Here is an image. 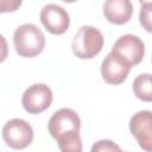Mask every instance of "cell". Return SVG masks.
<instances>
[{"label": "cell", "mask_w": 152, "mask_h": 152, "mask_svg": "<svg viewBox=\"0 0 152 152\" xmlns=\"http://www.w3.org/2000/svg\"><path fill=\"white\" fill-rule=\"evenodd\" d=\"M13 45L19 56L33 58L44 50L45 36L38 26L26 23L15 28L13 33Z\"/></svg>", "instance_id": "1"}, {"label": "cell", "mask_w": 152, "mask_h": 152, "mask_svg": "<svg viewBox=\"0 0 152 152\" xmlns=\"http://www.w3.org/2000/svg\"><path fill=\"white\" fill-rule=\"evenodd\" d=\"M103 44L104 38L101 31L91 25H84L76 32L71 48L80 59H90L101 52Z\"/></svg>", "instance_id": "2"}, {"label": "cell", "mask_w": 152, "mask_h": 152, "mask_svg": "<svg viewBox=\"0 0 152 152\" xmlns=\"http://www.w3.org/2000/svg\"><path fill=\"white\" fill-rule=\"evenodd\" d=\"M112 52L119 56L129 68H132L144 59L145 44L138 36L127 33L116 39L112 48Z\"/></svg>", "instance_id": "3"}, {"label": "cell", "mask_w": 152, "mask_h": 152, "mask_svg": "<svg viewBox=\"0 0 152 152\" xmlns=\"http://www.w3.org/2000/svg\"><path fill=\"white\" fill-rule=\"evenodd\" d=\"M2 138L11 148L24 150L30 146L33 140V129L31 125L23 119H11L2 127Z\"/></svg>", "instance_id": "4"}, {"label": "cell", "mask_w": 152, "mask_h": 152, "mask_svg": "<svg viewBox=\"0 0 152 152\" xmlns=\"http://www.w3.org/2000/svg\"><path fill=\"white\" fill-rule=\"evenodd\" d=\"M52 99L53 95L49 86L44 83H34L24 91L21 104L27 113L39 114L51 106Z\"/></svg>", "instance_id": "5"}, {"label": "cell", "mask_w": 152, "mask_h": 152, "mask_svg": "<svg viewBox=\"0 0 152 152\" xmlns=\"http://www.w3.org/2000/svg\"><path fill=\"white\" fill-rule=\"evenodd\" d=\"M80 128L81 119L78 114L70 108H61L56 110L48 122L49 133L55 140L66 133L80 132Z\"/></svg>", "instance_id": "6"}, {"label": "cell", "mask_w": 152, "mask_h": 152, "mask_svg": "<svg viewBox=\"0 0 152 152\" xmlns=\"http://www.w3.org/2000/svg\"><path fill=\"white\" fill-rule=\"evenodd\" d=\"M129 131L145 152L152 151V112L139 110L129 119Z\"/></svg>", "instance_id": "7"}, {"label": "cell", "mask_w": 152, "mask_h": 152, "mask_svg": "<svg viewBox=\"0 0 152 152\" xmlns=\"http://www.w3.org/2000/svg\"><path fill=\"white\" fill-rule=\"evenodd\" d=\"M39 18L46 31L52 34H63L70 25L68 11L56 4L45 5L40 11Z\"/></svg>", "instance_id": "8"}, {"label": "cell", "mask_w": 152, "mask_h": 152, "mask_svg": "<svg viewBox=\"0 0 152 152\" xmlns=\"http://www.w3.org/2000/svg\"><path fill=\"white\" fill-rule=\"evenodd\" d=\"M131 68L112 51L104 57L101 63V76L108 84H121L128 76Z\"/></svg>", "instance_id": "9"}, {"label": "cell", "mask_w": 152, "mask_h": 152, "mask_svg": "<svg viewBox=\"0 0 152 152\" xmlns=\"http://www.w3.org/2000/svg\"><path fill=\"white\" fill-rule=\"evenodd\" d=\"M133 14V5L129 0H107L103 4L104 18L114 25H124Z\"/></svg>", "instance_id": "10"}, {"label": "cell", "mask_w": 152, "mask_h": 152, "mask_svg": "<svg viewBox=\"0 0 152 152\" xmlns=\"http://www.w3.org/2000/svg\"><path fill=\"white\" fill-rule=\"evenodd\" d=\"M133 91L134 95L145 102L152 101V84H151V74H140L133 81Z\"/></svg>", "instance_id": "11"}, {"label": "cell", "mask_w": 152, "mask_h": 152, "mask_svg": "<svg viewBox=\"0 0 152 152\" xmlns=\"http://www.w3.org/2000/svg\"><path fill=\"white\" fill-rule=\"evenodd\" d=\"M58 147L61 152H82V139L80 137V132H70L62 137H59L57 140Z\"/></svg>", "instance_id": "12"}, {"label": "cell", "mask_w": 152, "mask_h": 152, "mask_svg": "<svg viewBox=\"0 0 152 152\" xmlns=\"http://www.w3.org/2000/svg\"><path fill=\"white\" fill-rule=\"evenodd\" d=\"M90 152H122V150L114 141L108 139H101L91 146Z\"/></svg>", "instance_id": "13"}, {"label": "cell", "mask_w": 152, "mask_h": 152, "mask_svg": "<svg viewBox=\"0 0 152 152\" xmlns=\"http://www.w3.org/2000/svg\"><path fill=\"white\" fill-rule=\"evenodd\" d=\"M139 21H140L141 26L147 32L152 31V25H151V2L150 1L141 2V8H140V13H139Z\"/></svg>", "instance_id": "14"}, {"label": "cell", "mask_w": 152, "mask_h": 152, "mask_svg": "<svg viewBox=\"0 0 152 152\" xmlns=\"http://www.w3.org/2000/svg\"><path fill=\"white\" fill-rule=\"evenodd\" d=\"M21 0H0V13L14 12L21 6Z\"/></svg>", "instance_id": "15"}, {"label": "cell", "mask_w": 152, "mask_h": 152, "mask_svg": "<svg viewBox=\"0 0 152 152\" xmlns=\"http://www.w3.org/2000/svg\"><path fill=\"white\" fill-rule=\"evenodd\" d=\"M8 56V44L6 38L0 34V63H2Z\"/></svg>", "instance_id": "16"}]
</instances>
